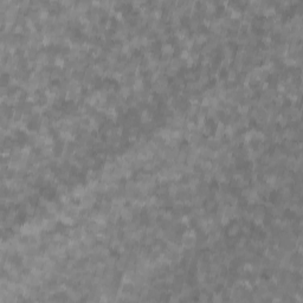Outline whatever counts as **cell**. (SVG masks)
I'll return each instance as SVG.
<instances>
[{"instance_id":"28","label":"cell","mask_w":303,"mask_h":303,"mask_svg":"<svg viewBox=\"0 0 303 303\" xmlns=\"http://www.w3.org/2000/svg\"><path fill=\"white\" fill-rule=\"evenodd\" d=\"M186 158H187V153L182 152L181 149H180L178 155H176V158H175V160H176V162H179V163H184V162L186 161Z\"/></svg>"},{"instance_id":"5","label":"cell","mask_w":303,"mask_h":303,"mask_svg":"<svg viewBox=\"0 0 303 303\" xmlns=\"http://www.w3.org/2000/svg\"><path fill=\"white\" fill-rule=\"evenodd\" d=\"M38 50H36L33 47H30L28 50H26L24 52V57L26 58L27 61H37V56H38Z\"/></svg>"},{"instance_id":"41","label":"cell","mask_w":303,"mask_h":303,"mask_svg":"<svg viewBox=\"0 0 303 303\" xmlns=\"http://www.w3.org/2000/svg\"><path fill=\"white\" fill-rule=\"evenodd\" d=\"M24 28L25 27L24 26H20V25H14V27H13V33L14 34H23V32H24Z\"/></svg>"},{"instance_id":"22","label":"cell","mask_w":303,"mask_h":303,"mask_svg":"<svg viewBox=\"0 0 303 303\" xmlns=\"http://www.w3.org/2000/svg\"><path fill=\"white\" fill-rule=\"evenodd\" d=\"M30 6H31V1H28V0H21V1H19V11H20V13L26 12L27 10L30 8Z\"/></svg>"},{"instance_id":"30","label":"cell","mask_w":303,"mask_h":303,"mask_svg":"<svg viewBox=\"0 0 303 303\" xmlns=\"http://www.w3.org/2000/svg\"><path fill=\"white\" fill-rule=\"evenodd\" d=\"M218 110H217L216 108H213V107H210L209 109H207V113H206V117H209V119H214V117H217L218 116Z\"/></svg>"},{"instance_id":"33","label":"cell","mask_w":303,"mask_h":303,"mask_svg":"<svg viewBox=\"0 0 303 303\" xmlns=\"http://www.w3.org/2000/svg\"><path fill=\"white\" fill-rule=\"evenodd\" d=\"M49 198H46V197H44V195H41L39 197V199H38V206H41V207H46L47 206V204H49Z\"/></svg>"},{"instance_id":"17","label":"cell","mask_w":303,"mask_h":303,"mask_svg":"<svg viewBox=\"0 0 303 303\" xmlns=\"http://www.w3.org/2000/svg\"><path fill=\"white\" fill-rule=\"evenodd\" d=\"M212 166H213L212 161H210L209 159H205L199 167H200V169H201L202 172H209V171H212Z\"/></svg>"},{"instance_id":"11","label":"cell","mask_w":303,"mask_h":303,"mask_svg":"<svg viewBox=\"0 0 303 303\" xmlns=\"http://www.w3.org/2000/svg\"><path fill=\"white\" fill-rule=\"evenodd\" d=\"M191 202H192L193 207H201L202 204H204V199L199 194H195L191 197Z\"/></svg>"},{"instance_id":"13","label":"cell","mask_w":303,"mask_h":303,"mask_svg":"<svg viewBox=\"0 0 303 303\" xmlns=\"http://www.w3.org/2000/svg\"><path fill=\"white\" fill-rule=\"evenodd\" d=\"M217 205H218V202L216 201V199L213 198V199H206V201H205V209L207 212H211L212 210L217 209Z\"/></svg>"},{"instance_id":"35","label":"cell","mask_w":303,"mask_h":303,"mask_svg":"<svg viewBox=\"0 0 303 303\" xmlns=\"http://www.w3.org/2000/svg\"><path fill=\"white\" fill-rule=\"evenodd\" d=\"M231 63H232V58H225L223 57L222 62H220V67H231Z\"/></svg>"},{"instance_id":"1","label":"cell","mask_w":303,"mask_h":303,"mask_svg":"<svg viewBox=\"0 0 303 303\" xmlns=\"http://www.w3.org/2000/svg\"><path fill=\"white\" fill-rule=\"evenodd\" d=\"M160 51H161L162 57H173V54L175 52V46L171 43H162V45L160 46Z\"/></svg>"},{"instance_id":"24","label":"cell","mask_w":303,"mask_h":303,"mask_svg":"<svg viewBox=\"0 0 303 303\" xmlns=\"http://www.w3.org/2000/svg\"><path fill=\"white\" fill-rule=\"evenodd\" d=\"M197 77H198V74L194 72V71H187L186 74H185V77H184V80H187L189 82H195L197 81Z\"/></svg>"},{"instance_id":"45","label":"cell","mask_w":303,"mask_h":303,"mask_svg":"<svg viewBox=\"0 0 303 303\" xmlns=\"http://www.w3.org/2000/svg\"><path fill=\"white\" fill-rule=\"evenodd\" d=\"M109 255H110V250H109L107 246H104L103 250L101 251V256H102V258H103V261H104V258H107Z\"/></svg>"},{"instance_id":"31","label":"cell","mask_w":303,"mask_h":303,"mask_svg":"<svg viewBox=\"0 0 303 303\" xmlns=\"http://www.w3.org/2000/svg\"><path fill=\"white\" fill-rule=\"evenodd\" d=\"M172 219H173V212L165 210V212L162 213V216H161V220H165V222H172Z\"/></svg>"},{"instance_id":"19","label":"cell","mask_w":303,"mask_h":303,"mask_svg":"<svg viewBox=\"0 0 303 303\" xmlns=\"http://www.w3.org/2000/svg\"><path fill=\"white\" fill-rule=\"evenodd\" d=\"M272 25H274L272 19H271V18H266V19L262 20V27H261V28H263L265 32H269V30L272 27Z\"/></svg>"},{"instance_id":"16","label":"cell","mask_w":303,"mask_h":303,"mask_svg":"<svg viewBox=\"0 0 303 303\" xmlns=\"http://www.w3.org/2000/svg\"><path fill=\"white\" fill-rule=\"evenodd\" d=\"M276 122H277V123H279V126H281V127H285V126L289 123V117H288V116H285V115H283V114H277Z\"/></svg>"},{"instance_id":"40","label":"cell","mask_w":303,"mask_h":303,"mask_svg":"<svg viewBox=\"0 0 303 303\" xmlns=\"http://www.w3.org/2000/svg\"><path fill=\"white\" fill-rule=\"evenodd\" d=\"M200 132L205 135H210L211 134V132H212V128H211V126H209V124H205L204 127L200 128Z\"/></svg>"},{"instance_id":"39","label":"cell","mask_w":303,"mask_h":303,"mask_svg":"<svg viewBox=\"0 0 303 303\" xmlns=\"http://www.w3.org/2000/svg\"><path fill=\"white\" fill-rule=\"evenodd\" d=\"M0 95H1V98H4V97H6L10 95V89L8 87H1L0 88Z\"/></svg>"},{"instance_id":"27","label":"cell","mask_w":303,"mask_h":303,"mask_svg":"<svg viewBox=\"0 0 303 303\" xmlns=\"http://www.w3.org/2000/svg\"><path fill=\"white\" fill-rule=\"evenodd\" d=\"M165 74H166L167 77H173L174 78L175 76H176V74H178V70L174 69V67H172L171 65H168V67H166V70H165Z\"/></svg>"},{"instance_id":"42","label":"cell","mask_w":303,"mask_h":303,"mask_svg":"<svg viewBox=\"0 0 303 303\" xmlns=\"http://www.w3.org/2000/svg\"><path fill=\"white\" fill-rule=\"evenodd\" d=\"M240 230L243 231V233L244 235H250L251 233V230H250V225L246 223V224H243L242 225V227H240Z\"/></svg>"},{"instance_id":"7","label":"cell","mask_w":303,"mask_h":303,"mask_svg":"<svg viewBox=\"0 0 303 303\" xmlns=\"http://www.w3.org/2000/svg\"><path fill=\"white\" fill-rule=\"evenodd\" d=\"M146 214L148 217V219H158L159 217V207L156 206H148L147 211H146Z\"/></svg>"},{"instance_id":"6","label":"cell","mask_w":303,"mask_h":303,"mask_svg":"<svg viewBox=\"0 0 303 303\" xmlns=\"http://www.w3.org/2000/svg\"><path fill=\"white\" fill-rule=\"evenodd\" d=\"M132 93H133V88L127 87V85H123V84H122L121 87H120V89H119V95L122 96L123 98H126V100L132 96Z\"/></svg>"},{"instance_id":"44","label":"cell","mask_w":303,"mask_h":303,"mask_svg":"<svg viewBox=\"0 0 303 303\" xmlns=\"http://www.w3.org/2000/svg\"><path fill=\"white\" fill-rule=\"evenodd\" d=\"M198 81L201 82L204 85H206V84L210 82V76L209 75H206V76H199V80H198Z\"/></svg>"},{"instance_id":"26","label":"cell","mask_w":303,"mask_h":303,"mask_svg":"<svg viewBox=\"0 0 303 303\" xmlns=\"http://www.w3.org/2000/svg\"><path fill=\"white\" fill-rule=\"evenodd\" d=\"M26 24V15H24L23 13H19L17 15V20H15V25H20V26L25 27Z\"/></svg>"},{"instance_id":"20","label":"cell","mask_w":303,"mask_h":303,"mask_svg":"<svg viewBox=\"0 0 303 303\" xmlns=\"http://www.w3.org/2000/svg\"><path fill=\"white\" fill-rule=\"evenodd\" d=\"M239 123L242 126V128H248L250 126V117L249 115H240V117L238 119Z\"/></svg>"},{"instance_id":"34","label":"cell","mask_w":303,"mask_h":303,"mask_svg":"<svg viewBox=\"0 0 303 303\" xmlns=\"http://www.w3.org/2000/svg\"><path fill=\"white\" fill-rule=\"evenodd\" d=\"M212 301L213 302H223L224 296L222 292H212Z\"/></svg>"},{"instance_id":"23","label":"cell","mask_w":303,"mask_h":303,"mask_svg":"<svg viewBox=\"0 0 303 303\" xmlns=\"http://www.w3.org/2000/svg\"><path fill=\"white\" fill-rule=\"evenodd\" d=\"M143 162L141 159H139V158H136L134 161L132 162V169H134V171H139V169H142L143 167Z\"/></svg>"},{"instance_id":"37","label":"cell","mask_w":303,"mask_h":303,"mask_svg":"<svg viewBox=\"0 0 303 303\" xmlns=\"http://www.w3.org/2000/svg\"><path fill=\"white\" fill-rule=\"evenodd\" d=\"M198 300H199L200 302H207V301H209V294H207L206 291H202V292L199 294Z\"/></svg>"},{"instance_id":"38","label":"cell","mask_w":303,"mask_h":303,"mask_svg":"<svg viewBox=\"0 0 303 303\" xmlns=\"http://www.w3.org/2000/svg\"><path fill=\"white\" fill-rule=\"evenodd\" d=\"M230 220H231V219H230L229 217L224 214V216L220 218V220H219V224H220L222 226H227V225L230 224Z\"/></svg>"},{"instance_id":"9","label":"cell","mask_w":303,"mask_h":303,"mask_svg":"<svg viewBox=\"0 0 303 303\" xmlns=\"http://www.w3.org/2000/svg\"><path fill=\"white\" fill-rule=\"evenodd\" d=\"M169 65H171L172 67H174V69H176V70L179 71L180 67H181L182 65H185V61H182L180 57H173V58L171 59Z\"/></svg>"},{"instance_id":"8","label":"cell","mask_w":303,"mask_h":303,"mask_svg":"<svg viewBox=\"0 0 303 303\" xmlns=\"http://www.w3.org/2000/svg\"><path fill=\"white\" fill-rule=\"evenodd\" d=\"M239 231H240V225L238 223H235V224H232L229 229H227L226 233H227L229 237H236L239 233Z\"/></svg>"},{"instance_id":"10","label":"cell","mask_w":303,"mask_h":303,"mask_svg":"<svg viewBox=\"0 0 303 303\" xmlns=\"http://www.w3.org/2000/svg\"><path fill=\"white\" fill-rule=\"evenodd\" d=\"M54 189H56V193L59 195V197L63 194L69 193V186H67V184H63V182H61L59 185H57V186L54 187Z\"/></svg>"},{"instance_id":"15","label":"cell","mask_w":303,"mask_h":303,"mask_svg":"<svg viewBox=\"0 0 303 303\" xmlns=\"http://www.w3.org/2000/svg\"><path fill=\"white\" fill-rule=\"evenodd\" d=\"M222 52L225 58H232V56H233V49H232V46L225 44V45H223Z\"/></svg>"},{"instance_id":"29","label":"cell","mask_w":303,"mask_h":303,"mask_svg":"<svg viewBox=\"0 0 303 303\" xmlns=\"http://www.w3.org/2000/svg\"><path fill=\"white\" fill-rule=\"evenodd\" d=\"M50 126H43L41 124L39 127H38V133L41 136H46V135L50 134V128H49Z\"/></svg>"},{"instance_id":"43","label":"cell","mask_w":303,"mask_h":303,"mask_svg":"<svg viewBox=\"0 0 303 303\" xmlns=\"http://www.w3.org/2000/svg\"><path fill=\"white\" fill-rule=\"evenodd\" d=\"M249 114H250V116H249L250 119H253V120H256L257 116H258V109H257V108H252L249 111Z\"/></svg>"},{"instance_id":"3","label":"cell","mask_w":303,"mask_h":303,"mask_svg":"<svg viewBox=\"0 0 303 303\" xmlns=\"http://www.w3.org/2000/svg\"><path fill=\"white\" fill-rule=\"evenodd\" d=\"M96 240H97L96 235H95V233H93V232H88V233H85L84 236L82 237V239H81V242L83 243V244L88 245V246H94L95 243H96Z\"/></svg>"},{"instance_id":"2","label":"cell","mask_w":303,"mask_h":303,"mask_svg":"<svg viewBox=\"0 0 303 303\" xmlns=\"http://www.w3.org/2000/svg\"><path fill=\"white\" fill-rule=\"evenodd\" d=\"M120 217H121V219H123L124 222H130V220H133V218H134V213L132 212L130 207L123 206V207L120 210Z\"/></svg>"},{"instance_id":"21","label":"cell","mask_w":303,"mask_h":303,"mask_svg":"<svg viewBox=\"0 0 303 303\" xmlns=\"http://www.w3.org/2000/svg\"><path fill=\"white\" fill-rule=\"evenodd\" d=\"M236 109H237V113L240 115H248L250 111V107L245 106V104H242V103H239L236 107Z\"/></svg>"},{"instance_id":"12","label":"cell","mask_w":303,"mask_h":303,"mask_svg":"<svg viewBox=\"0 0 303 303\" xmlns=\"http://www.w3.org/2000/svg\"><path fill=\"white\" fill-rule=\"evenodd\" d=\"M237 77H238V72H237L233 67H229L226 81L230 82V83H235V82L237 81Z\"/></svg>"},{"instance_id":"14","label":"cell","mask_w":303,"mask_h":303,"mask_svg":"<svg viewBox=\"0 0 303 303\" xmlns=\"http://www.w3.org/2000/svg\"><path fill=\"white\" fill-rule=\"evenodd\" d=\"M155 168H156V166H155V163L153 160H148V161L143 162V167H142V169H143L145 172H147V173H149V172H154Z\"/></svg>"},{"instance_id":"4","label":"cell","mask_w":303,"mask_h":303,"mask_svg":"<svg viewBox=\"0 0 303 303\" xmlns=\"http://www.w3.org/2000/svg\"><path fill=\"white\" fill-rule=\"evenodd\" d=\"M155 242H156V237H155L154 235H145V237L142 238V240L140 242V244H141L142 246H147V248H149V246H152Z\"/></svg>"},{"instance_id":"36","label":"cell","mask_w":303,"mask_h":303,"mask_svg":"<svg viewBox=\"0 0 303 303\" xmlns=\"http://www.w3.org/2000/svg\"><path fill=\"white\" fill-rule=\"evenodd\" d=\"M76 4H75L74 1H71V0H63L61 1V6L63 8H71V7H74Z\"/></svg>"},{"instance_id":"18","label":"cell","mask_w":303,"mask_h":303,"mask_svg":"<svg viewBox=\"0 0 303 303\" xmlns=\"http://www.w3.org/2000/svg\"><path fill=\"white\" fill-rule=\"evenodd\" d=\"M116 257L111 256V255H109L107 258H104V264H106V266L107 268H115V264H116Z\"/></svg>"},{"instance_id":"32","label":"cell","mask_w":303,"mask_h":303,"mask_svg":"<svg viewBox=\"0 0 303 303\" xmlns=\"http://www.w3.org/2000/svg\"><path fill=\"white\" fill-rule=\"evenodd\" d=\"M283 23H274V25L271 27V33H281Z\"/></svg>"},{"instance_id":"25","label":"cell","mask_w":303,"mask_h":303,"mask_svg":"<svg viewBox=\"0 0 303 303\" xmlns=\"http://www.w3.org/2000/svg\"><path fill=\"white\" fill-rule=\"evenodd\" d=\"M202 181L206 182V184H211L212 182V179H213V173L209 171V172H204V174H202Z\"/></svg>"}]
</instances>
